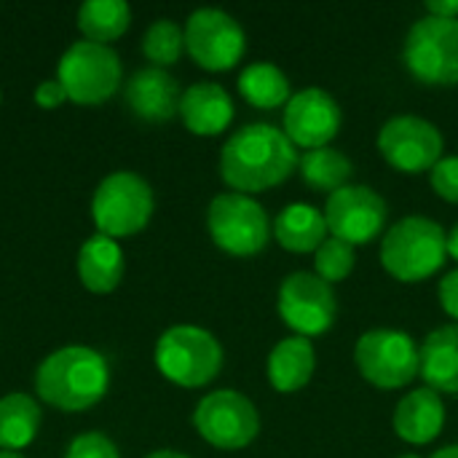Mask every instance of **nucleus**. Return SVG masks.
<instances>
[{"label":"nucleus","instance_id":"obj_1","mask_svg":"<svg viewBox=\"0 0 458 458\" xmlns=\"http://www.w3.org/2000/svg\"><path fill=\"white\" fill-rule=\"evenodd\" d=\"M298 148L274 123L236 129L220 153V177L233 193H260L282 185L298 169Z\"/></svg>","mask_w":458,"mask_h":458},{"label":"nucleus","instance_id":"obj_2","mask_svg":"<svg viewBox=\"0 0 458 458\" xmlns=\"http://www.w3.org/2000/svg\"><path fill=\"white\" fill-rule=\"evenodd\" d=\"M110 386L107 360L89 346H64L48 354L35 373V392L51 408L78 413L94 408Z\"/></svg>","mask_w":458,"mask_h":458},{"label":"nucleus","instance_id":"obj_3","mask_svg":"<svg viewBox=\"0 0 458 458\" xmlns=\"http://www.w3.org/2000/svg\"><path fill=\"white\" fill-rule=\"evenodd\" d=\"M448 258V233L443 225L424 215L397 220L381 242V263L386 274L405 284L435 276Z\"/></svg>","mask_w":458,"mask_h":458},{"label":"nucleus","instance_id":"obj_4","mask_svg":"<svg viewBox=\"0 0 458 458\" xmlns=\"http://www.w3.org/2000/svg\"><path fill=\"white\" fill-rule=\"evenodd\" d=\"M156 368L166 381L182 389H199L217 378L223 368V346L204 327L177 325L158 338Z\"/></svg>","mask_w":458,"mask_h":458},{"label":"nucleus","instance_id":"obj_5","mask_svg":"<svg viewBox=\"0 0 458 458\" xmlns=\"http://www.w3.org/2000/svg\"><path fill=\"white\" fill-rule=\"evenodd\" d=\"M94 225L107 239H126L140 233L153 217V191L134 172H113L105 177L91 199Z\"/></svg>","mask_w":458,"mask_h":458},{"label":"nucleus","instance_id":"obj_6","mask_svg":"<svg viewBox=\"0 0 458 458\" xmlns=\"http://www.w3.org/2000/svg\"><path fill=\"white\" fill-rule=\"evenodd\" d=\"M121 75L118 54L91 40L72 43L56 64V81L75 105H102L118 91Z\"/></svg>","mask_w":458,"mask_h":458},{"label":"nucleus","instance_id":"obj_7","mask_svg":"<svg viewBox=\"0 0 458 458\" xmlns=\"http://www.w3.org/2000/svg\"><path fill=\"white\" fill-rule=\"evenodd\" d=\"M408 72L429 86L458 83V19L421 16L405 38Z\"/></svg>","mask_w":458,"mask_h":458},{"label":"nucleus","instance_id":"obj_8","mask_svg":"<svg viewBox=\"0 0 458 458\" xmlns=\"http://www.w3.org/2000/svg\"><path fill=\"white\" fill-rule=\"evenodd\" d=\"M207 228L212 242L236 258H252L266 250L271 223L260 201L244 193H220L207 209Z\"/></svg>","mask_w":458,"mask_h":458},{"label":"nucleus","instance_id":"obj_9","mask_svg":"<svg viewBox=\"0 0 458 458\" xmlns=\"http://www.w3.org/2000/svg\"><path fill=\"white\" fill-rule=\"evenodd\" d=\"M354 362L362 378L384 392L408 386L421 370L416 341L403 330L386 327L360 335L354 346Z\"/></svg>","mask_w":458,"mask_h":458},{"label":"nucleus","instance_id":"obj_10","mask_svg":"<svg viewBox=\"0 0 458 458\" xmlns=\"http://www.w3.org/2000/svg\"><path fill=\"white\" fill-rule=\"evenodd\" d=\"M196 432L220 451H242L260 432V416L252 400L233 389L209 392L193 411Z\"/></svg>","mask_w":458,"mask_h":458},{"label":"nucleus","instance_id":"obj_11","mask_svg":"<svg viewBox=\"0 0 458 458\" xmlns=\"http://www.w3.org/2000/svg\"><path fill=\"white\" fill-rule=\"evenodd\" d=\"M182 32L191 59L209 72H223L236 67L247 48V35L242 24L220 8L193 11Z\"/></svg>","mask_w":458,"mask_h":458},{"label":"nucleus","instance_id":"obj_12","mask_svg":"<svg viewBox=\"0 0 458 458\" xmlns=\"http://www.w3.org/2000/svg\"><path fill=\"white\" fill-rule=\"evenodd\" d=\"M276 309L282 322L301 338L322 335L333 327L338 314V301L333 284L309 271H295L279 284Z\"/></svg>","mask_w":458,"mask_h":458},{"label":"nucleus","instance_id":"obj_13","mask_svg":"<svg viewBox=\"0 0 458 458\" xmlns=\"http://www.w3.org/2000/svg\"><path fill=\"white\" fill-rule=\"evenodd\" d=\"M378 150L403 174L432 172L443 158V134L421 115H394L378 131Z\"/></svg>","mask_w":458,"mask_h":458},{"label":"nucleus","instance_id":"obj_14","mask_svg":"<svg viewBox=\"0 0 458 458\" xmlns=\"http://www.w3.org/2000/svg\"><path fill=\"white\" fill-rule=\"evenodd\" d=\"M386 201L368 185H346L327 196L325 223L330 236L349 242L352 247L368 244L381 236L386 225Z\"/></svg>","mask_w":458,"mask_h":458},{"label":"nucleus","instance_id":"obj_15","mask_svg":"<svg viewBox=\"0 0 458 458\" xmlns=\"http://www.w3.org/2000/svg\"><path fill=\"white\" fill-rule=\"evenodd\" d=\"M341 107L335 97H330L319 86H309L290 97L284 107V134L295 148L317 150L327 148L341 131Z\"/></svg>","mask_w":458,"mask_h":458},{"label":"nucleus","instance_id":"obj_16","mask_svg":"<svg viewBox=\"0 0 458 458\" xmlns=\"http://www.w3.org/2000/svg\"><path fill=\"white\" fill-rule=\"evenodd\" d=\"M180 83L161 67H142L126 83V105L150 123H164L180 113Z\"/></svg>","mask_w":458,"mask_h":458},{"label":"nucleus","instance_id":"obj_17","mask_svg":"<svg viewBox=\"0 0 458 458\" xmlns=\"http://www.w3.org/2000/svg\"><path fill=\"white\" fill-rule=\"evenodd\" d=\"M180 118L191 134L215 137L223 134L233 121V99L220 83H193L182 91Z\"/></svg>","mask_w":458,"mask_h":458},{"label":"nucleus","instance_id":"obj_18","mask_svg":"<svg viewBox=\"0 0 458 458\" xmlns=\"http://www.w3.org/2000/svg\"><path fill=\"white\" fill-rule=\"evenodd\" d=\"M392 427L400 440H405L411 445H429L432 440L440 437V432L445 427L443 397L429 386H419V389L408 392L400 400V405L394 408Z\"/></svg>","mask_w":458,"mask_h":458},{"label":"nucleus","instance_id":"obj_19","mask_svg":"<svg viewBox=\"0 0 458 458\" xmlns=\"http://www.w3.org/2000/svg\"><path fill=\"white\" fill-rule=\"evenodd\" d=\"M419 376L437 394H458V322L432 330L419 346Z\"/></svg>","mask_w":458,"mask_h":458},{"label":"nucleus","instance_id":"obj_20","mask_svg":"<svg viewBox=\"0 0 458 458\" xmlns=\"http://www.w3.org/2000/svg\"><path fill=\"white\" fill-rule=\"evenodd\" d=\"M314 368H317V352L311 341L301 335L279 341L268 354V381L282 394H293L309 386Z\"/></svg>","mask_w":458,"mask_h":458},{"label":"nucleus","instance_id":"obj_21","mask_svg":"<svg viewBox=\"0 0 458 458\" xmlns=\"http://www.w3.org/2000/svg\"><path fill=\"white\" fill-rule=\"evenodd\" d=\"M78 279L91 293H113L123 279V250L102 233L83 242L78 252Z\"/></svg>","mask_w":458,"mask_h":458},{"label":"nucleus","instance_id":"obj_22","mask_svg":"<svg viewBox=\"0 0 458 458\" xmlns=\"http://www.w3.org/2000/svg\"><path fill=\"white\" fill-rule=\"evenodd\" d=\"M274 236L287 252H317L327 239L325 212L311 204H290L274 220Z\"/></svg>","mask_w":458,"mask_h":458},{"label":"nucleus","instance_id":"obj_23","mask_svg":"<svg viewBox=\"0 0 458 458\" xmlns=\"http://www.w3.org/2000/svg\"><path fill=\"white\" fill-rule=\"evenodd\" d=\"M239 94L260 110H274L290 102V78L274 62H252L239 75Z\"/></svg>","mask_w":458,"mask_h":458},{"label":"nucleus","instance_id":"obj_24","mask_svg":"<svg viewBox=\"0 0 458 458\" xmlns=\"http://www.w3.org/2000/svg\"><path fill=\"white\" fill-rule=\"evenodd\" d=\"M40 429V405L30 394H5L0 400V451L27 448Z\"/></svg>","mask_w":458,"mask_h":458},{"label":"nucleus","instance_id":"obj_25","mask_svg":"<svg viewBox=\"0 0 458 458\" xmlns=\"http://www.w3.org/2000/svg\"><path fill=\"white\" fill-rule=\"evenodd\" d=\"M298 172H301V180L309 188L335 193V191L349 185V180L354 174V166L341 150L327 145V148L306 150L301 156V161H298Z\"/></svg>","mask_w":458,"mask_h":458},{"label":"nucleus","instance_id":"obj_26","mask_svg":"<svg viewBox=\"0 0 458 458\" xmlns=\"http://www.w3.org/2000/svg\"><path fill=\"white\" fill-rule=\"evenodd\" d=\"M131 24V8L123 0H89L78 8V30L86 40L107 46Z\"/></svg>","mask_w":458,"mask_h":458},{"label":"nucleus","instance_id":"obj_27","mask_svg":"<svg viewBox=\"0 0 458 458\" xmlns=\"http://www.w3.org/2000/svg\"><path fill=\"white\" fill-rule=\"evenodd\" d=\"M185 32L172 19H158L148 27L142 38V54L153 62V67H169L182 56Z\"/></svg>","mask_w":458,"mask_h":458},{"label":"nucleus","instance_id":"obj_28","mask_svg":"<svg viewBox=\"0 0 458 458\" xmlns=\"http://www.w3.org/2000/svg\"><path fill=\"white\" fill-rule=\"evenodd\" d=\"M354 263H357L354 247L349 242H344V239H335V236H327L319 244V250L314 252L317 276L325 279L327 284L344 282L354 271Z\"/></svg>","mask_w":458,"mask_h":458},{"label":"nucleus","instance_id":"obj_29","mask_svg":"<svg viewBox=\"0 0 458 458\" xmlns=\"http://www.w3.org/2000/svg\"><path fill=\"white\" fill-rule=\"evenodd\" d=\"M64 458H121L118 448L110 437L99 435V432H86L78 435L70 445Z\"/></svg>","mask_w":458,"mask_h":458},{"label":"nucleus","instance_id":"obj_30","mask_svg":"<svg viewBox=\"0 0 458 458\" xmlns=\"http://www.w3.org/2000/svg\"><path fill=\"white\" fill-rule=\"evenodd\" d=\"M429 182L440 199L458 204V156L440 158L435 169L429 172Z\"/></svg>","mask_w":458,"mask_h":458},{"label":"nucleus","instance_id":"obj_31","mask_svg":"<svg viewBox=\"0 0 458 458\" xmlns=\"http://www.w3.org/2000/svg\"><path fill=\"white\" fill-rule=\"evenodd\" d=\"M437 298H440L443 311H445L451 319H456L458 322V268L456 271H451V274H445V276L440 279Z\"/></svg>","mask_w":458,"mask_h":458},{"label":"nucleus","instance_id":"obj_32","mask_svg":"<svg viewBox=\"0 0 458 458\" xmlns=\"http://www.w3.org/2000/svg\"><path fill=\"white\" fill-rule=\"evenodd\" d=\"M64 99H67V94H64V89H62L59 81H43V83L35 89V102H38L40 107H46V110L59 107Z\"/></svg>","mask_w":458,"mask_h":458},{"label":"nucleus","instance_id":"obj_33","mask_svg":"<svg viewBox=\"0 0 458 458\" xmlns=\"http://www.w3.org/2000/svg\"><path fill=\"white\" fill-rule=\"evenodd\" d=\"M427 11L437 19H458V0H429Z\"/></svg>","mask_w":458,"mask_h":458},{"label":"nucleus","instance_id":"obj_34","mask_svg":"<svg viewBox=\"0 0 458 458\" xmlns=\"http://www.w3.org/2000/svg\"><path fill=\"white\" fill-rule=\"evenodd\" d=\"M448 255L458 260V223L451 228V233H448Z\"/></svg>","mask_w":458,"mask_h":458},{"label":"nucleus","instance_id":"obj_35","mask_svg":"<svg viewBox=\"0 0 458 458\" xmlns=\"http://www.w3.org/2000/svg\"><path fill=\"white\" fill-rule=\"evenodd\" d=\"M429 458H458V445H445V448H440L437 454H432Z\"/></svg>","mask_w":458,"mask_h":458},{"label":"nucleus","instance_id":"obj_36","mask_svg":"<svg viewBox=\"0 0 458 458\" xmlns=\"http://www.w3.org/2000/svg\"><path fill=\"white\" fill-rule=\"evenodd\" d=\"M145 458H188L182 456V454H177V451H156V454H150V456Z\"/></svg>","mask_w":458,"mask_h":458},{"label":"nucleus","instance_id":"obj_37","mask_svg":"<svg viewBox=\"0 0 458 458\" xmlns=\"http://www.w3.org/2000/svg\"><path fill=\"white\" fill-rule=\"evenodd\" d=\"M0 458H24L19 451H0Z\"/></svg>","mask_w":458,"mask_h":458},{"label":"nucleus","instance_id":"obj_38","mask_svg":"<svg viewBox=\"0 0 458 458\" xmlns=\"http://www.w3.org/2000/svg\"><path fill=\"white\" fill-rule=\"evenodd\" d=\"M400 458H421V456H416V454H405V456H400Z\"/></svg>","mask_w":458,"mask_h":458}]
</instances>
